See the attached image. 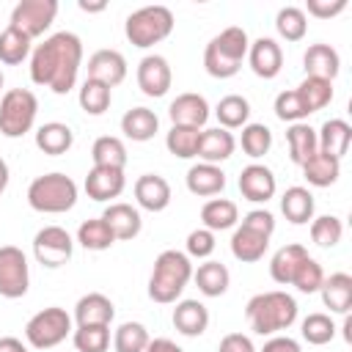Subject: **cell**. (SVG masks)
Masks as SVG:
<instances>
[{"label":"cell","mask_w":352,"mask_h":352,"mask_svg":"<svg viewBox=\"0 0 352 352\" xmlns=\"http://www.w3.org/2000/svg\"><path fill=\"white\" fill-rule=\"evenodd\" d=\"M80 63H82L80 36L60 30L44 38L30 52V80L36 85L50 88L52 94H69L77 82Z\"/></svg>","instance_id":"obj_1"},{"label":"cell","mask_w":352,"mask_h":352,"mask_svg":"<svg viewBox=\"0 0 352 352\" xmlns=\"http://www.w3.org/2000/svg\"><path fill=\"white\" fill-rule=\"evenodd\" d=\"M245 319L253 333L258 336H275L280 330H289L297 319V300L280 289L275 292H261L248 300L245 305Z\"/></svg>","instance_id":"obj_2"},{"label":"cell","mask_w":352,"mask_h":352,"mask_svg":"<svg viewBox=\"0 0 352 352\" xmlns=\"http://www.w3.org/2000/svg\"><path fill=\"white\" fill-rule=\"evenodd\" d=\"M192 278V264L190 256L182 250H162L154 258V270L148 278V297L160 305L176 302L184 292V286Z\"/></svg>","instance_id":"obj_3"},{"label":"cell","mask_w":352,"mask_h":352,"mask_svg":"<svg viewBox=\"0 0 352 352\" xmlns=\"http://www.w3.org/2000/svg\"><path fill=\"white\" fill-rule=\"evenodd\" d=\"M248 33L236 25L220 30L204 50V69L217 77V80H228L242 69V60L248 58Z\"/></svg>","instance_id":"obj_4"},{"label":"cell","mask_w":352,"mask_h":352,"mask_svg":"<svg viewBox=\"0 0 352 352\" xmlns=\"http://www.w3.org/2000/svg\"><path fill=\"white\" fill-rule=\"evenodd\" d=\"M28 204L41 214H63L77 204V184L72 176L58 170L36 176L28 187Z\"/></svg>","instance_id":"obj_5"},{"label":"cell","mask_w":352,"mask_h":352,"mask_svg":"<svg viewBox=\"0 0 352 352\" xmlns=\"http://www.w3.org/2000/svg\"><path fill=\"white\" fill-rule=\"evenodd\" d=\"M173 30V14L165 6H143L138 11H132L124 22V33L129 38L132 47H154L162 38H168Z\"/></svg>","instance_id":"obj_6"},{"label":"cell","mask_w":352,"mask_h":352,"mask_svg":"<svg viewBox=\"0 0 352 352\" xmlns=\"http://www.w3.org/2000/svg\"><path fill=\"white\" fill-rule=\"evenodd\" d=\"M38 113V99L28 88H11L0 99V135L22 138L33 129Z\"/></svg>","instance_id":"obj_7"},{"label":"cell","mask_w":352,"mask_h":352,"mask_svg":"<svg viewBox=\"0 0 352 352\" xmlns=\"http://www.w3.org/2000/svg\"><path fill=\"white\" fill-rule=\"evenodd\" d=\"M66 336H72V316L66 314V308L58 305L33 314L25 324V338L33 349H52L66 341Z\"/></svg>","instance_id":"obj_8"},{"label":"cell","mask_w":352,"mask_h":352,"mask_svg":"<svg viewBox=\"0 0 352 352\" xmlns=\"http://www.w3.org/2000/svg\"><path fill=\"white\" fill-rule=\"evenodd\" d=\"M58 14V3L55 0H19L11 11V28L22 30L30 41L36 36H44L50 30V25L55 22Z\"/></svg>","instance_id":"obj_9"},{"label":"cell","mask_w":352,"mask_h":352,"mask_svg":"<svg viewBox=\"0 0 352 352\" xmlns=\"http://www.w3.org/2000/svg\"><path fill=\"white\" fill-rule=\"evenodd\" d=\"M30 286L28 256L16 245H0V294L8 300L25 297Z\"/></svg>","instance_id":"obj_10"},{"label":"cell","mask_w":352,"mask_h":352,"mask_svg":"<svg viewBox=\"0 0 352 352\" xmlns=\"http://www.w3.org/2000/svg\"><path fill=\"white\" fill-rule=\"evenodd\" d=\"M72 250H74V242L69 231L60 226H44L33 236V256L41 267H50V270L63 267L72 258Z\"/></svg>","instance_id":"obj_11"},{"label":"cell","mask_w":352,"mask_h":352,"mask_svg":"<svg viewBox=\"0 0 352 352\" xmlns=\"http://www.w3.org/2000/svg\"><path fill=\"white\" fill-rule=\"evenodd\" d=\"M248 63H250V69H253L256 77L272 80L283 69V50H280V44L275 38L261 36V38L250 41V47H248Z\"/></svg>","instance_id":"obj_12"},{"label":"cell","mask_w":352,"mask_h":352,"mask_svg":"<svg viewBox=\"0 0 352 352\" xmlns=\"http://www.w3.org/2000/svg\"><path fill=\"white\" fill-rule=\"evenodd\" d=\"M170 82H173V72L162 55H146L138 63V88L146 96H154V99L165 96Z\"/></svg>","instance_id":"obj_13"},{"label":"cell","mask_w":352,"mask_h":352,"mask_svg":"<svg viewBox=\"0 0 352 352\" xmlns=\"http://www.w3.org/2000/svg\"><path fill=\"white\" fill-rule=\"evenodd\" d=\"M278 190V182H275V173L267 168V165H258V162H250L242 168L239 173V192L245 201H253V204H267Z\"/></svg>","instance_id":"obj_14"},{"label":"cell","mask_w":352,"mask_h":352,"mask_svg":"<svg viewBox=\"0 0 352 352\" xmlns=\"http://www.w3.org/2000/svg\"><path fill=\"white\" fill-rule=\"evenodd\" d=\"M124 77H126V60L118 50H96L88 58V80L116 88L124 82Z\"/></svg>","instance_id":"obj_15"},{"label":"cell","mask_w":352,"mask_h":352,"mask_svg":"<svg viewBox=\"0 0 352 352\" xmlns=\"http://www.w3.org/2000/svg\"><path fill=\"white\" fill-rule=\"evenodd\" d=\"M168 116H170L173 126H195V129H204V124L209 121V102L201 94H179L170 102Z\"/></svg>","instance_id":"obj_16"},{"label":"cell","mask_w":352,"mask_h":352,"mask_svg":"<svg viewBox=\"0 0 352 352\" xmlns=\"http://www.w3.org/2000/svg\"><path fill=\"white\" fill-rule=\"evenodd\" d=\"M126 187V179H124V170L121 168H99L94 165L85 176V192L88 198L94 201H110V198H118Z\"/></svg>","instance_id":"obj_17"},{"label":"cell","mask_w":352,"mask_h":352,"mask_svg":"<svg viewBox=\"0 0 352 352\" xmlns=\"http://www.w3.org/2000/svg\"><path fill=\"white\" fill-rule=\"evenodd\" d=\"M135 201L146 212H162L170 204V184L160 173H143L135 182Z\"/></svg>","instance_id":"obj_18"},{"label":"cell","mask_w":352,"mask_h":352,"mask_svg":"<svg viewBox=\"0 0 352 352\" xmlns=\"http://www.w3.org/2000/svg\"><path fill=\"white\" fill-rule=\"evenodd\" d=\"M102 220L107 223V228L113 231L116 239L126 242V239H135L143 228V220H140V212L132 206V204H110L104 212H102Z\"/></svg>","instance_id":"obj_19"},{"label":"cell","mask_w":352,"mask_h":352,"mask_svg":"<svg viewBox=\"0 0 352 352\" xmlns=\"http://www.w3.org/2000/svg\"><path fill=\"white\" fill-rule=\"evenodd\" d=\"M234 148H236V140H234V135L228 129H223V126L201 129L195 157H201L209 165H217V162H226L234 154Z\"/></svg>","instance_id":"obj_20"},{"label":"cell","mask_w":352,"mask_h":352,"mask_svg":"<svg viewBox=\"0 0 352 352\" xmlns=\"http://www.w3.org/2000/svg\"><path fill=\"white\" fill-rule=\"evenodd\" d=\"M305 77H322V80H336L341 72V58L330 44H311L302 55Z\"/></svg>","instance_id":"obj_21"},{"label":"cell","mask_w":352,"mask_h":352,"mask_svg":"<svg viewBox=\"0 0 352 352\" xmlns=\"http://www.w3.org/2000/svg\"><path fill=\"white\" fill-rule=\"evenodd\" d=\"M349 143H352V126L344 121V118H330L322 124V129L316 132V146L322 154L327 157H336L341 160L346 151H349Z\"/></svg>","instance_id":"obj_22"},{"label":"cell","mask_w":352,"mask_h":352,"mask_svg":"<svg viewBox=\"0 0 352 352\" xmlns=\"http://www.w3.org/2000/svg\"><path fill=\"white\" fill-rule=\"evenodd\" d=\"M187 182V190L192 195H201V198H212V195H220L223 187H226V173L220 170V165H209V162H198L187 170L184 176Z\"/></svg>","instance_id":"obj_23"},{"label":"cell","mask_w":352,"mask_h":352,"mask_svg":"<svg viewBox=\"0 0 352 352\" xmlns=\"http://www.w3.org/2000/svg\"><path fill=\"white\" fill-rule=\"evenodd\" d=\"M173 327L182 336H187V338H198L209 327V311H206V305L198 302V300H182V302H176V308H173Z\"/></svg>","instance_id":"obj_24"},{"label":"cell","mask_w":352,"mask_h":352,"mask_svg":"<svg viewBox=\"0 0 352 352\" xmlns=\"http://www.w3.org/2000/svg\"><path fill=\"white\" fill-rule=\"evenodd\" d=\"M116 316V308L110 302V297L99 294V292H91V294H82L74 305V319H77V327H85V324H110Z\"/></svg>","instance_id":"obj_25"},{"label":"cell","mask_w":352,"mask_h":352,"mask_svg":"<svg viewBox=\"0 0 352 352\" xmlns=\"http://www.w3.org/2000/svg\"><path fill=\"white\" fill-rule=\"evenodd\" d=\"M319 294L324 308H330V314H346L352 308V275L333 272L330 278L322 280Z\"/></svg>","instance_id":"obj_26"},{"label":"cell","mask_w":352,"mask_h":352,"mask_svg":"<svg viewBox=\"0 0 352 352\" xmlns=\"http://www.w3.org/2000/svg\"><path fill=\"white\" fill-rule=\"evenodd\" d=\"M157 129H160V118H157V113L148 110V107H132V110H126V113L121 116V132H124L129 140H135V143L151 140V138L157 135Z\"/></svg>","instance_id":"obj_27"},{"label":"cell","mask_w":352,"mask_h":352,"mask_svg":"<svg viewBox=\"0 0 352 352\" xmlns=\"http://www.w3.org/2000/svg\"><path fill=\"white\" fill-rule=\"evenodd\" d=\"M36 146L50 154V157H58V154H66L72 146H74V132L69 124H60V121H47L36 129Z\"/></svg>","instance_id":"obj_28"},{"label":"cell","mask_w":352,"mask_h":352,"mask_svg":"<svg viewBox=\"0 0 352 352\" xmlns=\"http://www.w3.org/2000/svg\"><path fill=\"white\" fill-rule=\"evenodd\" d=\"M280 212L294 226H302V223L314 220V195H311V190L308 187H300V184L289 187L280 195Z\"/></svg>","instance_id":"obj_29"},{"label":"cell","mask_w":352,"mask_h":352,"mask_svg":"<svg viewBox=\"0 0 352 352\" xmlns=\"http://www.w3.org/2000/svg\"><path fill=\"white\" fill-rule=\"evenodd\" d=\"M239 220V209L234 201L228 198H209L204 206H201V223L204 228H209L212 234L214 231H228L234 228Z\"/></svg>","instance_id":"obj_30"},{"label":"cell","mask_w":352,"mask_h":352,"mask_svg":"<svg viewBox=\"0 0 352 352\" xmlns=\"http://www.w3.org/2000/svg\"><path fill=\"white\" fill-rule=\"evenodd\" d=\"M192 280L204 297H220V294H226V289L231 283V272L220 261H204L192 272Z\"/></svg>","instance_id":"obj_31"},{"label":"cell","mask_w":352,"mask_h":352,"mask_svg":"<svg viewBox=\"0 0 352 352\" xmlns=\"http://www.w3.org/2000/svg\"><path fill=\"white\" fill-rule=\"evenodd\" d=\"M305 256H308V250L302 245H297V242L278 248L275 256L270 258V275H272V280L280 283V286L292 283V278H294V272H297V267H300V261Z\"/></svg>","instance_id":"obj_32"},{"label":"cell","mask_w":352,"mask_h":352,"mask_svg":"<svg viewBox=\"0 0 352 352\" xmlns=\"http://www.w3.org/2000/svg\"><path fill=\"white\" fill-rule=\"evenodd\" d=\"M286 143H289V160L294 165L308 162L319 151V146H316V129L308 126V124H302V121H297V124H292L286 129Z\"/></svg>","instance_id":"obj_33"},{"label":"cell","mask_w":352,"mask_h":352,"mask_svg":"<svg viewBox=\"0 0 352 352\" xmlns=\"http://www.w3.org/2000/svg\"><path fill=\"white\" fill-rule=\"evenodd\" d=\"M300 168H302L305 182L314 184V187H330V184H336L338 176H341V160L327 157V154H322V151H316V154H314L308 162H302Z\"/></svg>","instance_id":"obj_34"},{"label":"cell","mask_w":352,"mask_h":352,"mask_svg":"<svg viewBox=\"0 0 352 352\" xmlns=\"http://www.w3.org/2000/svg\"><path fill=\"white\" fill-rule=\"evenodd\" d=\"M267 245H270V236H261V234H256L245 226H239L231 234V253H234V258H239L245 264H253V261L264 258Z\"/></svg>","instance_id":"obj_35"},{"label":"cell","mask_w":352,"mask_h":352,"mask_svg":"<svg viewBox=\"0 0 352 352\" xmlns=\"http://www.w3.org/2000/svg\"><path fill=\"white\" fill-rule=\"evenodd\" d=\"M294 91H297L302 107L308 110V116L322 110V107H327L333 102V82L322 80V77H305Z\"/></svg>","instance_id":"obj_36"},{"label":"cell","mask_w":352,"mask_h":352,"mask_svg":"<svg viewBox=\"0 0 352 352\" xmlns=\"http://www.w3.org/2000/svg\"><path fill=\"white\" fill-rule=\"evenodd\" d=\"M91 160L99 168H121L124 170V165H126V146H124L121 138L102 135L91 146Z\"/></svg>","instance_id":"obj_37"},{"label":"cell","mask_w":352,"mask_h":352,"mask_svg":"<svg viewBox=\"0 0 352 352\" xmlns=\"http://www.w3.org/2000/svg\"><path fill=\"white\" fill-rule=\"evenodd\" d=\"M214 116H217L223 129H239L250 118V102L245 96H239V94H228V96H223L217 102Z\"/></svg>","instance_id":"obj_38"},{"label":"cell","mask_w":352,"mask_h":352,"mask_svg":"<svg viewBox=\"0 0 352 352\" xmlns=\"http://www.w3.org/2000/svg\"><path fill=\"white\" fill-rule=\"evenodd\" d=\"M77 242L85 248V250H107V248H113V242H116V236H113V231L107 228V223L102 220V217H91V220H82L80 223V228H77Z\"/></svg>","instance_id":"obj_39"},{"label":"cell","mask_w":352,"mask_h":352,"mask_svg":"<svg viewBox=\"0 0 352 352\" xmlns=\"http://www.w3.org/2000/svg\"><path fill=\"white\" fill-rule=\"evenodd\" d=\"M30 55V38L22 33V30H16V28H6V30H0V63H6V66H16V63H22L25 58Z\"/></svg>","instance_id":"obj_40"},{"label":"cell","mask_w":352,"mask_h":352,"mask_svg":"<svg viewBox=\"0 0 352 352\" xmlns=\"http://www.w3.org/2000/svg\"><path fill=\"white\" fill-rule=\"evenodd\" d=\"M275 30L286 41L305 38V33H308V16H305V11L297 8V6H283L278 11V16H275Z\"/></svg>","instance_id":"obj_41"},{"label":"cell","mask_w":352,"mask_h":352,"mask_svg":"<svg viewBox=\"0 0 352 352\" xmlns=\"http://www.w3.org/2000/svg\"><path fill=\"white\" fill-rule=\"evenodd\" d=\"M148 330L140 322H124L113 333V349L116 352H146L148 346Z\"/></svg>","instance_id":"obj_42"},{"label":"cell","mask_w":352,"mask_h":352,"mask_svg":"<svg viewBox=\"0 0 352 352\" xmlns=\"http://www.w3.org/2000/svg\"><path fill=\"white\" fill-rule=\"evenodd\" d=\"M198 138H201V129L195 126H170L165 135V148L179 160H190L198 151Z\"/></svg>","instance_id":"obj_43"},{"label":"cell","mask_w":352,"mask_h":352,"mask_svg":"<svg viewBox=\"0 0 352 352\" xmlns=\"http://www.w3.org/2000/svg\"><path fill=\"white\" fill-rule=\"evenodd\" d=\"M72 341L77 352H107L110 346V324H85L72 330Z\"/></svg>","instance_id":"obj_44"},{"label":"cell","mask_w":352,"mask_h":352,"mask_svg":"<svg viewBox=\"0 0 352 352\" xmlns=\"http://www.w3.org/2000/svg\"><path fill=\"white\" fill-rule=\"evenodd\" d=\"M80 107L88 113V116H102L107 107H110V99H113V88H107V85H102V82H96V80H88L85 77V82H82V88H80Z\"/></svg>","instance_id":"obj_45"},{"label":"cell","mask_w":352,"mask_h":352,"mask_svg":"<svg viewBox=\"0 0 352 352\" xmlns=\"http://www.w3.org/2000/svg\"><path fill=\"white\" fill-rule=\"evenodd\" d=\"M239 146L248 157L258 160L264 157L270 148H272V132L267 124H245L242 126V138H239Z\"/></svg>","instance_id":"obj_46"},{"label":"cell","mask_w":352,"mask_h":352,"mask_svg":"<svg viewBox=\"0 0 352 352\" xmlns=\"http://www.w3.org/2000/svg\"><path fill=\"white\" fill-rule=\"evenodd\" d=\"M300 333L308 344L314 346H322V344H330L336 338V324L327 314H308L300 324Z\"/></svg>","instance_id":"obj_47"},{"label":"cell","mask_w":352,"mask_h":352,"mask_svg":"<svg viewBox=\"0 0 352 352\" xmlns=\"http://www.w3.org/2000/svg\"><path fill=\"white\" fill-rule=\"evenodd\" d=\"M341 234H344V223L336 214H322L311 223V239L319 248H336L341 242Z\"/></svg>","instance_id":"obj_48"},{"label":"cell","mask_w":352,"mask_h":352,"mask_svg":"<svg viewBox=\"0 0 352 352\" xmlns=\"http://www.w3.org/2000/svg\"><path fill=\"white\" fill-rule=\"evenodd\" d=\"M322 280H324L322 264H319L316 258L305 256V258L300 261V267H297L294 278H292V286H297V292H302V294H314V292H319Z\"/></svg>","instance_id":"obj_49"},{"label":"cell","mask_w":352,"mask_h":352,"mask_svg":"<svg viewBox=\"0 0 352 352\" xmlns=\"http://www.w3.org/2000/svg\"><path fill=\"white\" fill-rule=\"evenodd\" d=\"M275 116H278L280 121L297 124V121L308 118V110L302 107V102H300L297 91H280V94L275 96Z\"/></svg>","instance_id":"obj_50"},{"label":"cell","mask_w":352,"mask_h":352,"mask_svg":"<svg viewBox=\"0 0 352 352\" xmlns=\"http://www.w3.org/2000/svg\"><path fill=\"white\" fill-rule=\"evenodd\" d=\"M214 245H217L214 234L209 228H204V226L187 234V256H192V258H209Z\"/></svg>","instance_id":"obj_51"},{"label":"cell","mask_w":352,"mask_h":352,"mask_svg":"<svg viewBox=\"0 0 352 352\" xmlns=\"http://www.w3.org/2000/svg\"><path fill=\"white\" fill-rule=\"evenodd\" d=\"M242 226L250 228V231H256V234H261V236H272V231H275V217H272V212H267V209H253V212H248V214L242 217Z\"/></svg>","instance_id":"obj_52"},{"label":"cell","mask_w":352,"mask_h":352,"mask_svg":"<svg viewBox=\"0 0 352 352\" xmlns=\"http://www.w3.org/2000/svg\"><path fill=\"white\" fill-rule=\"evenodd\" d=\"M305 8L316 19H330V16H338L346 8V0H308Z\"/></svg>","instance_id":"obj_53"},{"label":"cell","mask_w":352,"mask_h":352,"mask_svg":"<svg viewBox=\"0 0 352 352\" xmlns=\"http://www.w3.org/2000/svg\"><path fill=\"white\" fill-rule=\"evenodd\" d=\"M220 352H256V346L245 333H228L220 338Z\"/></svg>","instance_id":"obj_54"},{"label":"cell","mask_w":352,"mask_h":352,"mask_svg":"<svg viewBox=\"0 0 352 352\" xmlns=\"http://www.w3.org/2000/svg\"><path fill=\"white\" fill-rule=\"evenodd\" d=\"M261 352H302L300 341H294L292 336H272L270 341H264Z\"/></svg>","instance_id":"obj_55"},{"label":"cell","mask_w":352,"mask_h":352,"mask_svg":"<svg viewBox=\"0 0 352 352\" xmlns=\"http://www.w3.org/2000/svg\"><path fill=\"white\" fill-rule=\"evenodd\" d=\"M146 352H184V349L179 344H173L170 338H151Z\"/></svg>","instance_id":"obj_56"},{"label":"cell","mask_w":352,"mask_h":352,"mask_svg":"<svg viewBox=\"0 0 352 352\" xmlns=\"http://www.w3.org/2000/svg\"><path fill=\"white\" fill-rule=\"evenodd\" d=\"M0 352H28V346L14 336H3L0 338Z\"/></svg>","instance_id":"obj_57"},{"label":"cell","mask_w":352,"mask_h":352,"mask_svg":"<svg viewBox=\"0 0 352 352\" xmlns=\"http://www.w3.org/2000/svg\"><path fill=\"white\" fill-rule=\"evenodd\" d=\"M8 176H11V173H8V162L0 157V195H3L6 187H8Z\"/></svg>","instance_id":"obj_58"},{"label":"cell","mask_w":352,"mask_h":352,"mask_svg":"<svg viewBox=\"0 0 352 352\" xmlns=\"http://www.w3.org/2000/svg\"><path fill=\"white\" fill-rule=\"evenodd\" d=\"M80 8L82 11H102V8H107V3H85V0H80Z\"/></svg>","instance_id":"obj_59"},{"label":"cell","mask_w":352,"mask_h":352,"mask_svg":"<svg viewBox=\"0 0 352 352\" xmlns=\"http://www.w3.org/2000/svg\"><path fill=\"white\" fill-rule=\"evenodd\" d=\"M3 85H6V77H3V72H0V91H3Z\"/></svg>","instance_id":"obj_60"}]
</instances>
